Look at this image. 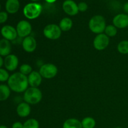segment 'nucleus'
<instances>
[{"mask_svg": "<svg viewBox=\"0 0 128 128\" xmlns=\"http://www.w3.org/2000/svg\"><path fill=\"white\" fill-rule=\"evenodd\" d=\"M16 31L18 36L20 38H26L30 36L32 31V26L28 21L21 20L18 22L16 25Z\"/></svg>", "mask_w": 128, "mask_h": 128, "instance_id": "7", "label": "nucleus"}, {"mask_svg": "<svg viewBox=\"0 0 128 128\" xmlns=\"http://www.w3.org/2000/svg\"><path fill=\"white\" fill-rule=\"evenodd\" d=\"M123 10L126 14H128V2H125L123 6Z\"/></svg>", "mask_w": 128, "mask_h": 128, "instance_id": "30", "label": "nucleus"}, {"mask_svg": "<svg viewBox=\"0 0 128 128\" xmlns=\"http://www.w3.org/2000/svg\"><path fill=\"white\" fill-rule=\"evenodd\" d=\"M62 31L59 25L56 24H49L43 29V34L48 40H56L61 36Z\"/></svg>", "mask_w": 128, "mask_h": 128, "instance_id": "5", "label": "nucleus"}, {"mask_svg": "<svg viewBox=\"0 0 128 128\" xmlns=\"http://www.w3.org/2000/svg\"><path fill=\"white\" fill-rule=\"evenodd\" d=\"M42 98V94L38 88L30 87L24 92V102L30 105L38 104Z\"/></svg>", "mask_w": 128, "mask_h": 128, "instance_id": "2", "label": "nucleus"}, {"mask_svg": "<svg viewBox=\"0 0 128 128\" xmlns=\"http://www.w3.org/2000/svg\"><path fill=\"white\" fill-rule=\"evenodd\" d=\"M4 65V59L2 56H0V68H2V66Z\"/></svg>", "mask_w": 128, "mask_h": 128, "instance_id": "31", "label": "nucleus"}, {"mask_svg": "<svg viewBox=\"0 0 128 128\" xmlns=\"http://www.w3.org/2000/svg\"><path fill=\"white\" fill-rule=\"evenodd\" d=\"M10 74L6 69L0 68V82H5L8 81Z\"/></svg>", "mask_w": 128, "mask_h": 128, "instance_id": "26", "label": "nucleus"}, {"mask_svg": "<svg viewBox=\"0 0 128 128\" xmlns=\"http://www.w3.org/2000/svg\"><path fill=\"white\" fill-rule=\"evenodd\" d=\"M110 38L104 33L99 34L94 39V48L98 51H103L110 44Z\"/></svg>", "mask_w": 128, "mask_h": 128, "instance_id": "8", "label": "nucleus"}, {"mask_svg": "<svg viewBox=\"0 0 128 128\" xmlns=\"http://www.w3.org/2000/svg\"><path fill=\"white\" fill-rule=\"evenodd\" d=\"M42 11V6L37 2L28 3L23 8V14L28 20H35L41 15Z\"/></svg>", "mask_w": 128, "mask_h": 128, "instance_id": "3", "label": "nucleus"}, {"mask_svg": "<svg viewBox=\"0 0 128 128\" xmlns=\"http://www.w3.org/2000/svg\"><path fill=\"white\" fill-rule=\"evenodd\" d=\"M11 44L10 41L2 38L0 40V56H7L11 54Z\"/></svg>", "mask_w": 128, "mask_h": 128, "instance_id": "16", "label": "nucleus"}, {"mask_svg": "<svg viewBox=\"0 0 128 128\" xmlns=\"http://www.w3.org/2000/svg\"><path fill=\"white\" fill-rule=\"evenodd\" d=\"M73 22L72 20L68 17L63 18L62 20L60 21L59 26L62 31H68L72 28Z\"/></svg>", "mask_w": 128, "mask_h": 128, "instance_id": "19", "label": "nucleus"}, {"mask_svg": "<svg viewBox=\"0 0 128 128\" xmlns=\"http://www.w3.org/2000/svg\"><path fill=\"white\" fill-rule=\"evenodd\" d=\"M32 71V68L28 64H22L20 67V72L25 76H28Z\"/></svg>", "mask_w": 128, "mask_h": 128, "instance_id": "25", "label": "nucleus"}, {"mask_svg": "<svg viewBox=\"0 0 128 128\" xmlns=\"http://www.w3.org/2000/svg\"><path fill=\"white\" fill-rule=\"evenodd\" d=\"M82 128H94L96 122L94 119L92 117H86L81 121Z\"/></svg>", "mask_w": 128, "mask_h": 128, "instance_id": "21", "label": "nucleus"}, {"mask_svg": "<svg viewBox=\"0 0 128 128\" xmlns=\"http://www.w3.org/2000/svg\"><path fill=\"white\" fill-rule=\"evenodd\" d=\"M22 47L26 52H32L36 50L37 42L34 38L30 35L23 39L22 41Z\"/></svg>", "mask_w": 128, "mask_h": 128, "instance_id": "13", "label": "nucleus"}, {"mask_svg": "<svg viewBox=\"0 0 128 128\" xmlns=\"http://www.w3.org/2000/svg\"><path fill=\"white\" fill-rule=\"evenodd\" d=\"M62 8L69 16H75L79 12L78 4L73 0H65L62 4Z\"/></svg>", "mask_w": 128, "mask_h": 128, "instance_id": "9", "label": "nucleus"}, {"mask_svg": "<svg viewBox=\"0 0 128 128\" xmlns=\"http://www.w3.org/2000/svg\"><path fill=\"white\" fill-rule=\"evenodd\" d=\"M1 34L3 38L8 41H13L18 36L16 29L11 25H4L1 29Z\"/></svg>", "mask_w": 128, "mask_h": 128, "instance_id": "11", "label": "nucleus"}, {"mask_svg": "<svg viewBox=\"0 0 128 128\" xmlns=\"http://www.w3.org/2000/svg\"><path fill=\"white\" fill-rule=\"evenodd\" d=\"M23 128H40V123L36 119L30 118L24 122Z\"/></svg>", "mask_w": 128, "mask_h": 128, "instance_id": "23", "label": "nucleus"}, {"mask_svg": "<svg viewBox=\"0 0 128 128\" xmlns=\"http://www.w3.org/2000/svg\"><path fill=\"white\" fill-rule=\"evenodd\" d=\"M17 114L21 118L28 117L31 113L30 104L26 102H22L19 104L16 108Z\"/></svg>", "mask_w": 128, "mask_h": 128, "instance_id": "15", "label": "nucleus"}, {"mask_svg": "<svg viewBox=\"0 0 128 128\" xmlns=\"http://www.w3.org/2000/svg\"><path fill=\"white\" fill-rule=\"evenodd\" d=\"M31 1H32V2H36V1H39V0H31Z\"/></svg>", "mask_w": 128, "mask_h": 128, "instance_id": "34", "label": "nucleus"}, {"mask_svg": "<svg viewBox=\"0 0 128 128\" xmlns=\"http://www.w3.org/2000/svg\"><path fill=\"white\" fill-rule=\"evenodd\" d=\"M0 10H1V4H0Z\"/></svg>", "mask_w": 128, "mask_h": 128, "instance_id": "36", "label": "nucleus"}, {"mask_svg": "<svg viewBox=\"0 0 128 128\" xmlns=\"http://www.w3.org/2000/svg\"><path fill=\"white\" fill-rule=\"evenodd\" d=\"M11 90L6 84H0V101H4L9 98Z\"/></svg>", "mask_w": 128, "mask_h": 128, "instance_id": "20", "label": "nucleus"}, {"mask_svg": "<svg viewBox=\"0 0 128 128\" xmlns=\"http://www.w3.org/2000/svg\"><path fill=\"white\" fill-rule=\"evenodd\" d=\"M12 128H23V124L19 121H16L12 124Z\"/></svg>", "mask_w": 128, "mask_h": 128, "instance_id": "29", "label": "nucleus"}, {"mask_svg": "<svg viewBox=\"0 0 128 128\" xmlns=\"http://www.w3.org/2000/svg\"><path fill=\"white\" fill-rule=\"evenodd\" d=\"M78 10L80 12H85L87 11L88 8V5L86 2L81 1L78 4Z\"/></svg>", "mask_w": 128, "mask_h": 128, "instance_id": "27", "label": "nucleus"}, {"mask_svg": "<svg viewBox=\"0 0 128 128\" xmlns=\"http://www.w3.org/2000/svg\"><path fill=\"white\" fill-rule=\"evenodd\" d=\"M19 64V59L15 54H10L4 59V66L6 70L14 71L17 69Z\"/></svg>", "mask_w": 128, "mask_h": 128, "instance_id": "10", "label": "nucleus"}, {"mask_svg": "<svg viewBox=\"0 0 128 128\" xmlns=\"http://www.w3.org/2000/svg\"><path fill=\"white\" fill-rule=\"evenodd\" d=\"M0 128H8L5 125H0Z\"/></svg>", "mask_w": 128, "mask_h": 128, "instance_id": "33", "label": "nucleus"}, {"mask_svg": "<svg viewBox=\"0 0 128 128\" xmlns=\"http://www.w3.org/2000/svg\"><path fill=\"white\" fill-rule=\"evenodd\" d=\"M89 28L93 33H103L106 27V20L100 14L94 15L89 21Z\"/></svg>", "mask_w": 128, "mask_h": 128, "instance_id": "4", "label": "nucleus"}, {"mask_svg": "<svg viewBox=\"0 0 128 128\" xmlns=\"http://www.w3.org/2000/svg\"><path fill=\"white\" fill-rule=\"evenodd\" d=\"M117 50L122 54H128V40H122L120 41L117 46Z\"/></svg>", "mask_w": 128, "mask_h": 128, "instance_id": "22", "label": "nucleus"}, {"mask_svg": "<svg viewBox=\"0 0 128 128\" xmlns=\"http://www.w3.org/2000/svg\"><path fill=\"white\" fill-rule=\"evenodd\" d=\"M112 24L119 29H124L128 27V14L126 13L116 14L112 19Z\"/></svg>", "mask_w": 128, "mask_h": 128, "instance_id": "12", "label": "nucleus"}, {"mask_svg": "<svg viewBox=\"0 0 128 128\" xmlns=\"http://www.w3.org/2000/svg\"><path fill=\"white\" fill-rule=\"evenodd\" d=\"M28 80L30 87L38 88L42 82V77L40 74V72L36 71H32L28 76Z\"/></svg>", "mask_w": 128, "mask_h": 128, "instance_id": "14", "label": "nucleus"}, {"mask_svg": "<svg viewBox=\"0 0 128 128\" xmlns=\"http://www.w3.org/2000/svg\"><path fill=\"white\" fill-rule=\"evenodd\" d=\"M8 18V14L5 11H0V24H3Z\"/></svg>", "mask_w": 128, "mask_h": 128, "instance_id": "28", "label": "nucleus"}, {"mask_svg": "<svg viewBox=\"0 0 128 128\" xmlns=\"http://www.w3.org/2000/svg\"><path fill=\"white\" fill-rule=\"evenodd\" d=\"M62 128H82L81 121L76 118L66 120L62 124Z\"/></svg>", "mask_w": 128, "mask_h": 128, "instance_id": "18", "label": "nucleus"}, {"mask_svg": "<svg viewBox=\"0 0 128 128\" xmlns=\"http://www.w3.org/2000/svg\"><path fill=\"white\" fill-rule=\"evenodd\" d=\"M122 128L120 127V126H118V127H116V128Z\"/></svg>", "mask_w": 128, "mask_h": 128, "instance_id": "35", "label": "nucleus"}, {"mask_svg": "<svg viewBox=\"0 0 128 128\" xmlns=\"http://www.w3.org/2000/svg\"><path fill=\"white\" fill-rule=\"evenodd\" d=\"M117 28L115 27L113 24H110L106 26L104 30V34L107 35L109 38L114 37L118 33Z\"/></svg>", "mask_w": 128, "mask_h": 128, "instance_id": "24", "label": "nucleus"}, {"mask_svg": "<svg viewBox=\"0 0 128 128\" xmlns=\"http://www.w3.org/2000/svg\"><path fill=\"white\" fill-rule=\"evenodd\" d=\"M45 1H46V2H48V3H50V4H52V3H54V2H56L57 0H45Z\"/></svg>", "mask_w": 128, "mask_h": 128, "instance_id": "32", "label": "nucleus"}, {"mask_svg": "<svg viewBox=\"0 0 128 128\" xmlns=\"http://www.w3.org/2000/svg\"><path fill=\"white\" fill-rule=\"evenodd\" d=\"M8 82V86L11 91L18 93L24 92L28 88L29 83L28 76L20 72H16L10 75Z\"/></svg>", "mask_w": 128, "mask_h": 128, "instance_id": "1", "label": "nucleus"}, {"mask_svg": "<svg viewBox=\"0 0 128 128\" xmlns=\"http://www.w3.org/2000/svg\"><path fill=\"white\" fill-rule=\"evenodd\" d=\"M39 72L43 78L50 80L57 75L58 70L57 66L54 64L46 63L41 66Z\"/></svg>", "mask_w": 128, "mask_h": 128, "instance_id": "6", "label": "nucleus"}, {"mask_svg": "<svg viewBox=\"0 0 128 128\" xmlns=\"http://www.w3.org/2000/svg\"><path fill=\"white\" fill-rule=\"evenodd\" d=\"M20 3L19 0H7L5 4L6 12L10 14H15L19 11Z\"/></svg>", "mask_w": 128, "mask_h": 128, "instance_id": "17", "label": "nucleus"}]
</instances>
